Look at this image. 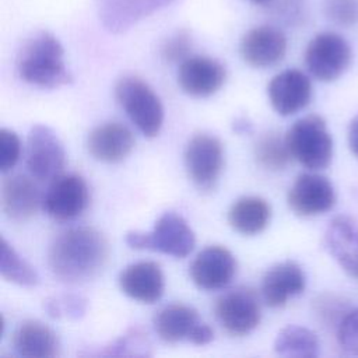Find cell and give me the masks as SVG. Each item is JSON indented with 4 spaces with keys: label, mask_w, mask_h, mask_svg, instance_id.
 Returning a JSON list of instances; mask_svg holds the SVG:
<instances>
[{
    "label": "cell",
    "mask_w": 358,
    "mask_h": 358,
    "mask_svg": "<svg viewBox=\"0 0 358 358\" xmlns=\"http://www.w3.org/2000/svg\"><path fill=\"white\" fill-rule=\"evenodd\" d=\"M13 348L20 357L52 358L59 354V338L45 323L28 320L21 323L13 333Z\"/></svg>",
    "instance_id": "23"
},
{
    "label": "cell",
    "mask_w": 358,
    "mask_h": 358,
    "mask_svg": "<svg viewBox=\"0 0 358 358\" xmlns=\"http://www.w3.org/2000/svg\"><path fill=\"white\" fill-rule=\"evenodd\" d=\"M315 306H316V313L319 315V317L327 324L334 323L336 329H337L338 323L341 322V319L344 317V315L348 312L343 306V301L333 295L320 296L315 302Z\"/></svg>",
    "instance_id": "34"
},
{
    "label": "cell",
    "mask_w": 358,
    "mask_h": 358,
    "mask_svg": "<svg viewBox=\"0 0 358 358\" xmlns=\"http://www.w3.org/2000/svg\"><path fill=\"white\" fill-rule=\"evenodd\" d=\"M305 66L319 81L337 80L348 69L352 52L350 43L337 32L324 31L315 35L305 49Z\"/></svg>",
    "instance_id": "6"
},
{
    "label": "cell",
    "mask_w": 358,
    "mask_h": 358,
    "mask_svg": "<svg viewBox=\"0 0 358 358\" xmlns=\"http://www.w3.org/2000/svg\"><path fill=\"white\" fill-rule=\"evenodd\" d=\"M41 203L36 185L24 175H13L1 185V208L13 221H27L35 215Z\"/></svg>",
    "instance_id": "21"
},
{
    "label": "cell",
    "mask_w": 358,
    "mask_h": 358,
    "mask_svg": "<svg viewBox=\"0 0 358 358\" xmlns=\"http://www.w3.org/2000/svg\"><path fill=\"white\" fill-rule=\"evenodd\" d=\"M115 95L130 120L145 137H155L164 123V106L152 88L136 76L122 77Z\"/></svg>",
    "instance_id": "5"
},
{
    "label": "cell",
    "mask_w": 358,
    "mask_h": 358,
    "mask_svg": "<svg viewBox=\"0 0 358 358\" xmlns=\"http://www.w3.org/2000/svg\"><path fill=\"white\" fill-rule=\"evenodd\" d=\"M90 203V190L77 173L59 175L48 187L42 204L46 214L56 221H71L81 215Z\"/></svg>",
    "instance_id": "10"
},
{
    "label": "cell",
    "mask_w": 358,
    "mask_h": 358,
    "mask_svg": "<svg viewBox=\"0 0 358 358\" xmlns=\"http://www.w3.org/2000/svg\"><path fill=\"white\" fill-rule=\"evenodd\" d=\"M285 140L294 159L310 171L324 169L333 158V138L324 119L308 115L287 131Z\"/></svg>",
    "instance_id": "3"
},
{
    "label": "cell",
    "mask_w": 358,
    "mask_h": 358,
    "mask_svg": "<svg viewBox=\"0 0 358 358\" xmlns=\"http://www.w3.org/2000/svg\"><path fill=\"white\" fill-rule=\"evenodd\" d=\"M108 257V241L92 227H73L60 232L48 250L52 274L66 284L92 280L105 267Z\"/></svg>",
    "instance_id": "1"
},
{
    "label": "cell",
    "mask_w": 358,
    "mask_h": 358,
    "mask_svg": "<svg viewBox=\"0 0 358 358\" xmlns=\"http://www.w3.org/2000/svg\"><path fill=\"white\" fill-rule=\"evenodd\" d=\"M185 165L189 178L200 190L213 189L224 166L221 141L206 133L193 136L185 150Z\"/></svg>",
    "instance_id": "9"
},
{
    "label": "cell",
    "mask_w": 358,
    "mask_h": 358,
    "mask_svg": "<svg viewBox=\"0 0 358 358\" xmlns=\"http://www.w3.org/2000/svg\"><path fill=\"white\" fill-rule=\"evenodd\" d=\"M312 92L310 78L296 69L278 73L267 85L270 103L281 116H289L306 108L312 99Z\"/></svg>",
    "instance_id": "12"
},
{
    "label": "cell",
    "mask_w": 358,
    "mask_h": 358,
    "mask_svg": "<svg viewBox=\"0 0 358 358\" xmlns=\"http://www.w3.org/2000/svg\"><path fill=\"white\" fill-rule=\"evenodd\" d=\"M306 278L302 267L292 260H285L270 267L262 281V295L270 308H282L289 298L303 292Z\"/></svg>",
    "instance_id": "17"
},
{
    "label": "cell",
    "mask_w": 358,
    "mask_h": 358,
    "mask_svg": "<svg viewBox=\"0 0 358 358\" xmlns=\"http://www.w3.org/2000/svg\"><path fill=\"white\" fill-rule=\"evenodd\" d=\"M151 348L148 338L144 333L138 329L129 330L124 336L116 338L113 343L103 347L102 351L96 352V355H134V357H144L151 355L148 351Z\"/></svg>",
    "instance_id": "28"
},
{
    "label": "cell",
    "mask_w": 358,
    "mask_h": 358,
    "mask_svg": "<svg viewBox=\"0 0 358 358\" xmlns=\"http://www.w3.org/2000/svg\"><path fill=\"white\" fill-rule=\"evenodd\" d=\"M249 1H252L255 4H268V3H271V0H249Z\"/></svg>",
    "instance_id": "37"
},
{
    "label": "cell",
    "mask_w": 358,
    "mask_h": 358,
    "mask_svg": "<svg viewBox=\"0 0 358 358\" xmlns=\"http://www.w3.org/2000/svg\"><path fill=\"white\" fill-rule=\"evenodd\" d=\"M66 165V151L57 134L45 124H35L28 133L27 168L38 180H53Z\"/></svg>",
    "instance_id": "8"
},
{
    "label": "cell",
    "mask_w": 358,
    "mask_h": 358,
    "mask_svg": "<svg viewBox=\"0 0 358 358\" xmlns=\"http://www.w3.org/2000/svg\"><path fill=\"white\" fill-rule=\"evenodd\" d=\"M21 155V141L8 129H0V171L7 172L18 162Z\"/></svg>",
    "instance_id": "32"
},
{
    "label": "cell",
    "mask_w": 358,
    "mask_h": 358,
    "mask_svg": "<svg viewBox=\"0 0 358 358\" xmlns=\"http://www.w3.org/2000/svg\"><path fill=\"white\" fill-rule=\"evenodd\" d=\"M87 145L95 159L116 164L131 152L134 136L127 126L119 122H108L91 130Z\"/></svg>",
    "instance_id": "20"
},
{
    "label": "cell",
    "mask_w": 358,
    "mask_h": 358,
    "mask_svg": "<svg viewBox=\"0 0 358 358\" xmlns=\"http://www.w3.org/2000/svg\"><path fill=\"white\" fill-rule=\"evenodd\" d=\"M124 295L141 303L157 302L165 289L164 274L155 262H138L127 266L119 275Z\"/></svg>",
    "instance_id": "19"
},
{
    "label": "cell",
    "mask_w": 358,
    "mask_h": 358,
    "mask_svg": "<svg viewBox=\"0 0 358 358\" xmlns=\"http://www.w3.org/2000/svg\"><path fill=\"white\" fill-rule=\"evenodd\" d=\"M271 218L270 204L257 196L238 199L228 211L229 225L242 235H256L266 229Z\"/></svg>",
    "instance_id": "24"
},
{
    "label": "cell",
    "mask_w": 358,
    "mask_h": 358,
    "mask_svg": "<svg viewBox=\"0 0 358 358\" xmlns=\"http://www.w3.org/2000/svg\"><path fill=\"white\" fill-rule=\"evenodd\" d=\"M17 71L25 83L41 88H57L73 81L62 43L46 31H39L24 42L17 57Z\"/></svg>",
    "instance_id": "2"
},
{
    "label": "cell",
    "mask_w": 358,
    "mask_h": 358,
    "mask_svg": "<svg viewBox=\"0 0 358 358\" xmlns=\"http://www.w3.org/2000/svg\"><path fill=\"white\" fill-rule=\"evenodd\" d=\"M274 351L284 357H316L319 354L317 336L302 326L289 324L275 337Z\"/></svg>",
    "instance_id": "25"
},
{
    "label": "cell",
    "mask_w": 358,
    "mask_h": 358,
    "mask_svg": "<svg viewBox=\"0 0 358 358\" xmlns=\"http://www.w3.org/2000/svg\"><path fill=\"white\" fill-rule=\"evenodd\" d=\"M126 243L131 249H148L182 259L193 250L196 236L182 215L168 211L157 220L151 232H127Z\"/></svg>",
    "instance_id": "4"
},
{
    "label": "cell",
    "mask_w": 358,
    "mask_h": 358,
    "mask_svg": "<svg viewBox=\"0 0 358 358\" xmlns=\"http://www.w3.org/2000/svg\"><path fill=\"white\" fill-rule=\"evenodd\" d=\"M215 317L231 336H246L260 323L262 310L257 294L252 288L239 287L221 295L214 306Z\"/></svg>",
    "instance_id": "7"
},
{
    "label": "cell",
    "mask_w": 358,
    "mask_h": 358,
    "mask_svg": "<svg viewBox=\"0 0 358 358\" xmlns=\"http://www.w3.org/2000/svg\"><path fill=\"white\" fill-rule=\"evenodd\" d=\"M0 273L7 281L22 287H34L39 282L36 270L4 238L0 248Z\"/></svg>",
    "instance_id": "26"
},
{
    "label": "cell",
    "mask_w": 358,
    "mask_h": 358,
    "mask_svg": "<svg viewBox=\"0 0 358 358\" xmlns=\"http://www.w3.org/2000/svg\"><path fill=\"white\" fill-rule=\"evenodd\" d=\"M201 323L197 310L183 303L166 305L154 317L155 331L165 343H178L182 340L192 343Z\"/></svg>",
    "instance_id": "22"
},
{
    "label": "cell",
    "mask_w": 358,
    "mask_h": 358,
    "mask_svg": "<svg viewBox=\"0 0 358 358\" xmlns=\"http://www.w3.org/2000/svg\"><path fill=\"white\" fill-rule=\"evenodd\" d=\"M347 140L351 152L358 157V115L352 117L347 130Z\"/></svg>",
    "instance_id": "35"
},
{
    "label": "cell",
    "mask_w": 358,
    "mask_h": 358,
    "mask_svg": "<svg viewBox=\"0 0 358 358\" xmlns=\"http://www.w3.org/2000/svg\"><path fill=\"white\" fill-rule=\"evenodd\" d=\"M255 157L259 165L270 171L284 169L292 158L285 137H281L274 131L266 133L257 140L255 145Z\"/></svg>",
    "instance_id": "27"
},
{
    "label": "cell",
    "mask_w": 358,
    "mask_h": 358,
    "mask_svg": "<svg viewBox=\"0 0 358 358\" xmlns=\"http://www.w3.org/2000/svg\"><path fill=\"white\" fill-rule=\"evenodd\" d=\"M324 246L348 275L358 278V222L354 218L334 217L324 231Z\"/></svg>",
    "instance_id": "16"
},
{
    "label": "cell",
    "mask_w": 358,
    "mask_h": 358,
    "mask_svg": "<svg viewBox=\"0 0 358 358\" xmlns=\"http://www.w3.org/2000/svg\"><path fill=\"white\" fill-rule=\"evenodd\" d=\"M239 52L245 63L264 69L281 62L287 53V36L271 25L249 29L241 39Z\"/></svg>",
    "instance_id": "15"
},
{
    "label": "cell",
    "mask_w": 358,
    "mask_h": 358,
    "mask_svg": "<svg viewBox=\"0 0 358 358\" xmlns=\"http://www.w3.org/2000/svg\"><path fill=\"white\" fill-rule=\"evenodd\" d=\"M45 310L53 319H80L87 310V301L78 295H63L45 301Z\"/></svg>",
    "instance_id": "29"
},
{
    "label": "cell",
    "mask_w": 358,
    "mask_h": 358,
    "mask_svg": "<svg viewBox=\"0 0 358 358\" xmlns=\"http://www.w3.org/2000/svg\"><path fill=\"white\" fill-rule=\"evenodd\" d=\"M232 129H234V131H236L239 134H246V133L252 131L253 126H252V122L246 116H239L234 120Z\"/></svg>",
    "instance_id": "36"
},
{
    "label": "cell",
    "mask_w": 358,
    "mask_h": 358,
    "mask_svg": "<svg viewBox=\"0 0 358 358\" xmlns=\"http://www.w3.org/2000/svg\"><path fill=\"white\" fill-rule=\"evenodd\" d=\"M192 48L190 35L187 31L182 29L173 34L171 38L165 41L162 45V57L166 62L175 63V62H183L186 57H189V52Z\"/></svg>",
    "instance_id": "33"
},
{
    "label": "cell",
    "mask_w": 358,
    "mask_h": 358,
    "mask_svg": "<svg viewBox=\"0 0 358 358\" xmlns=\"http://www.w3.org/2000/svg\"><path fill=\"white\" fill-rule=\"evenodd\" d=\"M98 15L109 32L120 34L172 0H95Z\"/></svg>",
    "instance_id": "18"
},
{
    "label": "cell",
    "mask_w": 358,
    "mask_h": 358,
    "mask_svg": "<svg viewBox=\"0 0 358 358\" xmlns=\"http://www.w3.org/2000/svg\"><path fill=\"white\" fill-rule=\"evenodd\" d=\"M336 330L338 345L345 352L358 355V308L348 310Z\"/></svg>",
    "instance_id": "31"
},
{
    "label": "cell",
    "mask_w": 358,
    "mask_h": 358,
    "mask_svg": "<svg viewBox=\"0 0 358 358\" xmlns=\"http://www.w3.org/2000/svg\"><path fill=\"white\" fill-rule=\"evenodd\" d=\"M287 201L294 214L315 217L331 210L336 204L333 183L319 173H301L288 190Z\"/></svg>",
    "instance_id": "11"
},
{
    "label": "cell",
    "mask_w": 358,
    "mask_h": 358,
    "mask_svg": "<svg viewBox=\"0 0 358 358\" xmlns=\"http://www.w3.org/2000/svg\"><path fill=\"white\" fill-rule=\"evenodd\" d=\"M222 63L208 56H189L180 62L178 84L190 96L204 98L215 94L225 83Z\"/></svg>",
    "instance_id": "14"
},
{
    "label": "cell",
    "mask_w": 358,
    "mask_h": 358,
    "mask_svg": "<svg viewBox=\"0 0 358 358\" xmlns=\"http://www.w3.org/2000/svg\"><path fill=\"white\" fill-rule=\"evenodd\" d=\"M323 13L338 27H354L358 24V0H324Z\"/></svg>",
    "instance_id": "30"
},
{
    "label": "cell",
    "mask_w": 358,
    "mask_h": 358,
    "mask_svg": "<svg viewBox=\"0 0 358 358\" xmlns=\"http://www.w3.org/2000/svg\"><path fill=\"white\" fill-rule=\"evenodd\" d=\"M189 273L199 288L221 289L232 281L236 273V259L224 246H207L194 257Z\"/></svg>",
    "instance_id": "13"
}]
</instances>
